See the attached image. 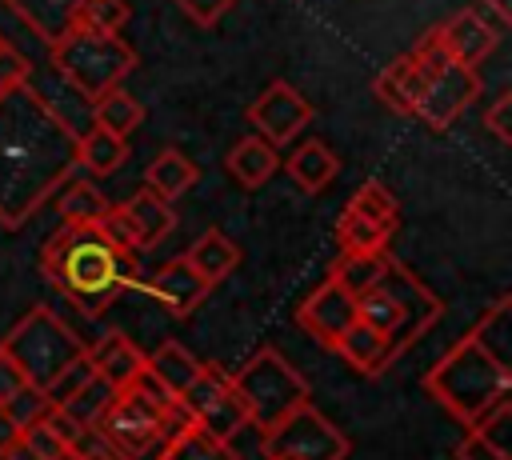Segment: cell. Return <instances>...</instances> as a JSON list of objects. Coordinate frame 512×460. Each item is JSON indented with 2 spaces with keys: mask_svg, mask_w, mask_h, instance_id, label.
Wrapping results in <instances>:
<instances>
[{
  "mask_svg": "<svg viewBox=\"0 0 512 460\" xmlns=\"http://www.w3.org/2000/svg\"><path fill=\"white\" fill-rule=\"evenodd\" d=\"M4 460H68V444L48 428V420H40V424L20 432L16 448Z\"/></svg>",
  "mask_w": 512,
  "mask_h": 460,
  "instance_id": "37",
  "label": "cell"
},
{
  "mask_svg": "<svg viewBox=\"0 0 512 460\" xmlns=\"http://www.w3.org/2000/svg\"><path fill=\"white\" fill-rule=\"evenodd\" d=\"M132 288H140V292H148L152 300H160L172 316H192V312L204 304V296L212 292V284H204L200 272H196L184 256L160 264L148 280H136Z\"/></svg>",
  "mask_w": 512,
  "mask_h": 460,
  "instance_id": "13",
  "label": "cell"
},
{
  "mask_svg": "<svg viewBox=\"0 0 512 460\" xmlns=\"http://www.w3.org/2000/svg\"><path fill=\"white\" fill-rule=\"evenodd\" d=\"M456 460H512V456L500 452V448H492V444L480 440L476 432H464V440H460V448H456Z\"/></svg>",
  "mask_w": 512,
  "mask_h": 460,
  "instance_id": "45",
  "label": "cell"
},
{
  "mask_svg": "<svg viewBox=\"0 0 512 460\" xmlns=\"http://www.w3.org/2000/svg\"><path fill=\"white\" fill-rule=\"evenodd\" d=\"M440 312H444L440 296L404 260H396V256L388 260L384 280L376 288H368V292L356 296V320L368 324V328H376L396 348V356L408 344H416L440 320Z\"/></svg>",
  "mask_w": 512,
  "mask_h": 460,
  "instance_id": "4",
  "label": "cell"
},
{
  "mask_svg": "<svg viewBox=\"0 0 512 460\" xmlns=\"http://www.w3.org/2000/svg\"><path fill=\"white\" fill-rule=\"evenodd\" d=\"M92 124L104 128V132H112V136H124V140H128V136L144 124V104L120 84V88H112V92H104V96L92 100Z\"/></svg>",
  "mask_w": 512,
  "mask_h": 460,
  "instance_id": "28",
  "label": "cell"
},
{
  "mask_svg": "<svg viewBox=\"0 0 512 460\" xmlns=\"http://www.w3.org/2000/svg\"><path fill=\"white\" fill-rule=\"evenodd\" d=\"M388 260H392V252H340L332 260V268H328V280L356 300L360 292H368V288H376L384 280Z\"/></svg>",
  "mask_w": 512,
  "mask_h": 460,
  "instance_id": "25",
  "label": "cell"
},
{
  "mask_svg": "<svg viewBox=\"0 0 512 460\" xmlns=\"http://www.w3.org/2000/svg\"><path fill=\"white\" fill-rule=\"evenodd\" d=\"M52 204H56V212H60V224H96V220L112 208V200H108L92 180H68V184L52 196Z\"/></svg>",
  "mask_w": 512,
  "mask_h": 460,
  "instance_id": "29",
  "label": "cell"
},
{
  "mask_svg": "<svg viewBox=\"0 0 512 460\" xmlns=\"http://www.w3.org/2000/svg\"><path fill=\"white\" fill-rule=\"evenodd\" d=\"M260 448H264V460H344L352 444L308 400V404L292 408L284 420H276L272 428H264Z\"/></svg>",
  "mask_w": 512,
  "mask_h": 460,
  "instance_id": "10",
  "label": "cell"
},
{
  "mask_svg": "<svg viewBox=\"0 0 512 460\" xmlns=\"http://www.w3.org/2000/svg\"><path fill=\"white\" fill-rule=\"evenodd\" d=\"M88 376H92V364H88V356H80L76 364H68V368H64V372L44 388V396H48V400H52V408H56V404H64V400H68V396H72Z\"/></svg>",
  "mask_w": 512,
  "mask_h": 460,
  "instance_id": "41",
  "label": "cell"
},
{
  "mask_svg": "<svg viewBox=\"0 0 512 460\" xmlns=\"http://www.w3.org/2000/svg\"><path fill=\"white\" fill-rule=\"evenodd\" d=\"M420 44H424V56H428V72H424V88H420V100H416L412 116H420L428 128H452L476 104L480 72L448 60L436 32H424Z\"/></svg>",
  "mask_w": 512,
  "mask_h": 460,
  "instance_id": "9",
  "label": "cell"
},
{
  "mask_svg": "<svg viewBox=\"0 0 512 460\" xmlns=\"http://www.w3.org/2000/svg\"><path fill=\"white\" fill-rule=\"evenodd\" d=\"M36 40H44L48 48L76 28V8L80 0H0Z\"/></svg>",
  "mask_w": 512,
  "mask_h": 460,
  "instance_id": "19",
  "label": "cell"
},
{
  "mask_svg": "<svg viewBox=\"0 0 512 460\" xmlns=\"http://www.w3.org/2000/svg\"><path fill=\"white\" fill-rule=\"evenodd\" d=\"M312 116H316V108H312L288 80H272V84L244 108V120L252 124V132L264 136L272 148L296 140V136L312 124Z\"/></svg>",
  "mask_w": 512,
  "mask_h": 460,
  "instance_id": "11",
  "label": "cell"
},
{
  "mask_svg": "<svg viewBox=\"0 0 512 460\" xmlns=\"http://www.w3.org/2000/svg\"><path fill=\"white\" fill-rule=\"evenodd\" d=\"M352 320H356V300H352L348 292H340L332 280H324L320 288H312V292L296 304V324H300L312 340H320L324 348H332L336 336H340Z\"/></svg>",
  "mask_w": 512,
  "mask_h": 460,
  "instance_id": "14",
  "label": "cell"
},
{
  "mask_svg": "<svg viewBox=\"0 0 512 460\" xmlns=\"http://www.w3.org/2000/svg\"><path fill=\"white\" fill-rule=\"evenodd\" d=\"M224 168H228V176L240 184V188H248V192H256V188H264L276 172H280V148H272L264 136H240L232 148H228V156H224Z\"/></svg>",
  "mask_w": 512,
  "mask_h": 460,
  "instance_id": "18",
  "label": "cell"
},
{
  "mask_svg": "<svg viewBox=\"0 0 512 460\" xmlns=\"http://www.w3.org/2000/svg\"><path fill=\"white\" fill-rule=\"evenodd\" d=\"M228 380H232V392L240 396V404L248 412V424H256L260 432L272 428L276 420H284L292 408L312 400L308 380L272 344L256 348L236 372H228Z\"/></svg>",
  "mask_w": 512,
  "mask_h": 460,
  "instance_id": "8",
  "label": "cell"
},
{
  "mask_svg": "<svg viewBox=\"0 0 512 460\" xmlns=\"http://www.w3.org/2000/svg\"><path fill=\"white\" fill-rule=\"evenodd\" d=\"M40 272L84 316H100L124 288L136 284L132 256L116 252L96 224H60L40 252Z\"/></svg>",
  "mask_w": 512,
  "mask_h": 460,
  "instance_id": "2",
  "label": "cell"
},
{
  "mask_svg": "<svg viewBox=\"0 0 512 460\" xmlns=\"http://www.w3.org/2000/svg\"><path fill=\"white\" fill-rule=\"evenodd\" d=\"M200 428H208L212 436H220V440H236V432H244L248 428V412H244V404H240V396L228 388L220 400H212L200 416H192Z\"/></svg>",
  "mask_w": 512,
  "mask_h": 460,
  "instance_id": "34",
  "label": "cell"
},
{
  "mask_svg": "<svg viewBox=\"0 0 512 460\" xmlns=\"http://www.w3.org/2000/svg\"><path fill=\"white\" fill-rule=\"evenodd\" d=\"M96 228L108 236V244H112L116 252H124V256H132V260H136L140 240H136V228H132L128 212H124V204H112V208H108V212L96 220Z\"/></svg>",
  "mask_w": 512,
  "mask_h": 460,
  "instance_id": "39",
  "label": "cell"
},
{
  "mask_svg": "<svg viewBox=\"0 0 512 460\" xmlns=\"http://www.w3.org/2000/svg\"><path fill=\"white\" fill-rule=\"evenodd\" d=\"M184 260L200 272L204 284H220L224 276L236 272V264H240V248H236V240L224 236L220 228H208V232L184 252Z\"/></svg>",
  "mask_w": 512,
  "mask_h": 460,
  "instance_id": "26",
  "label": "cell"
},
{
  "mask_svg": "<svg viewBox=\"0 0 512 460\" xmlns=\"http://www.w3.org/2000/svg\"><path fill=\"white\" fill-rule=\"evenodd\" d=\"M124 212H128V220H132V228H136L140 252H144V248H156V244L168 240L172 228H176V208H172L168 200H160L156 192H148V188H140L136 196H128Z\"/></svg>",
  "mask_w": 512,
  "mask_h": 460,
  "instance_id": "24",
  "label": "cell"
},
{
  "mask_svg": "<svg viewBox=\"0 0 512 460\" xmlns=\"http://www.w3.org/2000/svg\"><path fill=\"white\" fill-rule=\"evenodd\" d=\"M424 392L464 428L488 416L500 400L512 396V364L496 360L472 332H464L428 372Z\"/></svg>",
  "mask_w": 512,
  "mask_h": 460,
  "instance_id": "3",
  "label": "cell"
},
{
  "mask_svg": "<svg viewBox=\"0 0 512 460\" xmlns=\"http://www.w3.org/2000/svg\"><path fill=\"white\" fill-rule=\"evenodd\" d=\"M24 80H32V64L8 44V36L0 32V92H8V88H16V84H24Z\"/></svg>",
  "mask_w": 512,
  "mask_h": 460,
  "instance_id": "42",
  "label": "cell"
},
{
  "mask_svg": "<svg viewBox=\"0 0 512 460\" xmlns=\"http://www.w3.org/2000/svg\"><path fill=\"white\" fill-rule=\"evenodd\" d=\"M180 420H184L180 404L148 376H140L132 388L116 392V400L108 404L96 428L124 460H164V448Z\"/></svg>",
  "mask_w": 512,
  "mask_h": 460,
  "instance_id": "5",
  "label": "cell"
},
{
  "mask_svg": "<svg viewBox=\"0 0 512 460\" xmlns=\"http://www.w3.org/2000/svg\"><path fill=\"white\" fill-rule=\"evenodd\" d=\"M68 456H72V460H124V456L100 436V428H84V432L72 440Z\"/></svg>",
  "mask_w": 512,
  "mask_h": 460,
  "instance_id": "43",
  "label": "cell"
},
{
  "mask_svg": "<svg viewBox=\"0 0 512 460\" xmlns=\"http://www.w3.org/2000/svg\"><path fill=\"white\" fill-rule=\"evenodd\" d=\"M76 136L32 80L0 92V228H24L76 176Z\"/></svg>",
  "mask_w": 512,
  "mask_h": 460,
  "instance_id": "1",
  "label": "cell"
},
{
  "mask_svg": "<svg viewBox=\"0 0 512 460\" xmlns=\"http://www.w3.org/2000/svg\"><path fill=\"white\" fill-rule=\"evenodd\" d=\"M8 416H12V424L24 432V428H32V424H40L48 412H52V400L44 396V388H36V384H24L8 404H0Z\"/></svg>",
  "mask_w": 512,
  "mask_h": 460,
  "instance_id": "38",
  "label": "cell"
},
{
  "mask_svg": "<svg viewBox=\"0 0 512 460\" xmlns=\"http://www.w3.org/2000/svg\"><path fill=\"white\" fill-rule=\"evenodd\" d=\"M128 152H132V148H128L124 136H112V132L96 128V124L76 136V168H84V172L96 176V180L116 176V172L128 164Z\"/></svg>",
  "mask_w": 512,
  "mask_h": 460,
  "instance_id": "22",
  "label": "cell"
},
{
  "mask_svg": "<svg viewBox=\"0 0 512 460\" xmlns=\"http://www.w3.org/2000/svg\"><path fill=\"white\" fill-rule=\"evenodd\" d=\"M24 384H28V380L20 376V368L12 364V356L0 348V404H8V400H12V396L24 388Z\"/></svg>",
  "mask_w": 512,
  "mask_h": 460,
  "instance_id": "46",
  "label": "cell"
},
{
  "mask_svg": "<svg viewBox=\"0 0 512 460\" xmlns=\"http://www.w3.org/2000/svg\"><path fill=\"white\" fill-rule=\"evenodd\" d=\"M228 388H232L228 372H224L220 364H208V360H204L200 372H196V380H192L188 392L180 396V412H184V416H200V412H204L212 400H220Z\"/></svg>",
  "mask_w": 512,
  "mask_h": 460,
  "instance_id": "36",
  "label": "cell"
},
{
  "mask_svg": "<svg viewBox=\"0 0 512 460\" xmlns=\"http://www.w3.org/2000/svg\"><path fill=\"white\" fill-rule=\"evenodd\" d=\"M164 460H240L232 440L212 436L208 428H200L192 416H184L164 448Z\"/></svg>",
  "mask_w": 512,
  "mask_h": 460,
  "instance_id": "27",
  "label": "cell"
},
{
  "mask_svg": "<svg viewBox=\"0 0 512 460\" xmlns=\"http://www.w3.org/2000/svg\"><path fill=\"white\" fill-rule=\"evenodd\" d=\"M68 460H72V456H68Z\"/></svg>",
  "mask_w": 512,
  "mask_h": 460,
  "instance_id": "49",
  "label": "cell"
},
{
  "mask_svg": "<svg viewBox=\"0 0 512 460\" xmlns=\"http://www.w3.org/2000/svg\"><path fill=\"white\" fill-rule=\"evenodd\" d=\"M16 440H20V428H16V424H12V416L0 408V460L16 448Z\"/></svg>",
  "mask_w": 512,
  "mask_h": 460,
  "instance_id": "48",
  "label": "cell"
},
{
  "mask_svg": "<svg viewBox=\"0 0 512 460\" xmlns=\"http://www.w3.org/2000/svg\"><path fill=\"white\" fill-rule=\"evenodd\" d=\"M112 400H116V388H112V384H104V380L92 372V376H88V380H84V384H80V388H76V392H72L64 404H56V408H64V412H68L76 424L96 428V424H100V416L108 412V404H112Z\"/></svg>",
  "mask_w": 512,
  "mask_h": 460,
  "instance_id": "33",
  "label": "cell"
},
{
  "mask_svg": "<svg viewBox=\"0 0 512 460\" xmlns=\"http://www.w3.org/2000/svg\"><path fill=\"white\" fill-rule=\"evenodd\" d=\"M176 8H180L196 28H216V24L236 8V0H176Z\"/></svg>",
  "mask_w": 512,
  "mask_h": 460,
  "instance_id": "40",
  "label": "cell"
},
{
  "mask_svg": "<svg viewBox=\"0 0 512 460\" xmlns=\"http://www.w3.org/2000/svg\"><path fill=\"white\" fill-rule=\"evenodd\" d=\"M508 112H512V92H500V96L488 104V112H484V128H488V132H492L500 144H508V140H512Z\"/></svg>",
  "mask_w": 512,
  "mask_h": 460,
  "instance_id": "44",
  "label": "cell"
},
{
  "mask_svg": "<svg viewBox=\"0 0 512 460\" xmlns=\"http://www.w3.org/2000/svg\"><path fill=\"white\" fill-rule=\"evenodd\" d=\"M332 352H336L352 372H360V376H380V372L392 368V360H396V348H392L376 328H368V324H360V320H352V324L336 336Z\"/></svg>",
  "mask_w": 512,
  "mask_h": 460,
  "instance_id": "17",
  "label": "cell"
},
{
  "mask_svg": "<svg viewBox=\"0 0 512 460\" xmlns=\"http://www.w3.org/2000/svg\"><path fill=\"white\" fill-rule=\"evenodd\" d=\"M476 12H480V16H484L500 36L512 28V0H480V4H476Z\"/></svg>",
  "mask_w": 512,
  "mask_h": 460,
  "instance_id": "47",
  "label": "cell"
},
{
  "mask_svg": "<svg viewBox=\"0 0 512 460\" xmlns=\"http://www.w3.org/2000/svg\"><path fill=\"white\" fill-rule=\"evenodd\" d=\"M144 360H148V352H140L124 332H108V336H100V340L88 348L92 372H96L104 384H112L116 392H120V388H132V384L144 376Z\"/></svg>",
  "mask_w": 512,
  "mask_h": 460,
  "instance_id": "16",
  "label": "cell"
},
{
  "mask_svg": "<svg viewBox=\"0 0 512 460\" xmlns=\"http://www.w3.org/2000/svg\"><path fill=\"white\" fill-rule=\"evenodd\" d=\"M128 20H132L128 0H80V8H76V28H84V32L120 36V28Z\"/></svg>",
  "mask_w": 512,
  "mask_h": 460,
  "instance_id": "35",
  "label": "cell"
},
{
  "mask_svg": "<svg viewBox=\"0 0 512 460\" xmlns=\"http://www.w3.org/2000/svg\"><path fill=\"white\" fill-rule=\"evenodd\" d=\"M284 172L300 192H324L340 176V160L324 140H304V144L292 148Z\"/></svg>",
  "mask_w": 512,
  "mask_h": 460,
  "instance_id": "21",
  "label": "cell"
},
{
  "mask_svg": "<svg viewBox=\"0 0 512 460\" xmlns=\"http://www.w3.org/2000/svg\"><path fill=\"white\" fill-rule=\"evenodd\" d=\"M424 72H428V56H424V44L416 40V48H408L404 56H396L376 80H372V92L376 100L396 112V116H412L416 112V100H420V88H424Z\"/></svg>",
  "mask_w": 512,
  "mask_h": 460,
  "instance_id": "15",
  "label": "cell"
},
{
  "mask_svg": "<svg viewBox=\"0 0 512 460\" xmlns=\"http://www.w3.org/2000/svg\"><path fill=\"white\" fill-rule=\"evenodd\" d=\"M344 208L364 216V220H372V224H380V228H388V232H396V224H400V204H396V196H392V188L384 180H364Z\"/></svg>",
  "mask_w": 512,
  "mask_h": 460,
  "instance_id": "31",
  "label": "cell"
},
{
  "mask_svg": "<svg viewBox=\"0 0 512 460\" xmlns=\"http://www.w3.org/2000/svg\"><path fill=\"white\" fill-rule=\"evenodd\" d=\"M48 52H52L56 76L88 100L120 88L140 64L136 48L124 36H104V32H84V28L64 32Z\"/></svg>",
  "mask_w": 512,
  "mask_h": 460,
  "instance_id": "6",
  "label": "cell"
},
{
  "mask_svg": "<svg viewBox=\"0 0 512 460\" xmlns=\"http://www.w3.org/2000/svg\"><path fill=\"white\" fill-rule=\"evenodd\" d=\"M0 348L12 356V364L20 368V376L36 388H48L68 364H76L80 356H88V344L48 308L36 304L32 312H24L8 336L0 340Z\"/></svg>",
  "mask_w": 512,
  "mask_h": 460,
  "instance_id": "7",
  "label": "cell"
},
{
  "mask_svg": "<svg viewBox=\"0 0 512 460\" xmlns=\"http://www.w3.org/2000/svg\"><path fill=\"white\" fill-rule=\"evenodd\" d=\"M392 236L396 232H388V228H380V224H372V220H364V216H356L348 208L336 220V244H340V252H388Z\"/></svg>",
  "mask_w": 512,
  "mask_h": 460,
  "instance_id": "32",
  "label": "cell"
},
{
  "mask_svg": "<svg viewBox=\"0 0 512 460\" xmlns=\"http://www.w3.org/2000/svg\"><path fill=\"white\" fill-rule=\"evenodd\" d=\"M200 180V168H196V160H188L180 148H160L156 156H152V164L144 168V188L148 192H156L160 200H176V196H184L192 184Z\"/></svg>",
  "mask_w": 512,
  "mask_h": 460,
  "instance_id": "23",
  "label": "cell"
},
{
  "mask_svg": "<svg viewBox=\"0 0 512 460\" xmlns=\"http://www.w3.org/2000/svg\"><path fill=\"white\" fill-rule=\"evenodd\" d=\"M468 332H472L496 360L512 364V296H496L492 308H488Z\"/></svg>",
  "mask_w": 512,
  "mask_h": 460,
  "instance_id": "30",
  "label": "cell"
},
{
  "mask_svg": "<svg viewBox=\"0 0 512 460\" xmlns=\"http://www.w3.org/2000/svg\"><path fill=\"white\" fill-rule=\"evenodd\" d=\"M200 364H204V360H196L180 340H164L156 352H148V360H144V376H148L156 388H164V392L180 404V396H184L188 384L196 380Z\"/></svg>",
  "mask_w": 512,
  "mask_h": 460,
  "instance_id": "20",
  "label": "cell"
},
{
  "mask_svg": "<svg viewBox=\"0 0 512 460\" xmlns=\"http://www.w3.org/2000/svg\"><path fill=\"white\" fill-rule=\"evenodd\" d=\"M432 32H436V40H440V48H444L448 60H456V64H464V68H476V72H480V64L496 52V44H500V32H496L476 8L452 12V16H448L444 24H436Z\"/></svg>",
  "mask_w": 512,
  "mask_h": 460,
  "instance_id": "12",
  "label": "cell"
}]
</instances>
